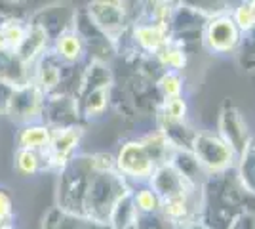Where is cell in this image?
Here are the masks:
<instances>
[{
    "label": "cell",
    "instance_id": "cb8c5ba5",
    "mask_svg": "<svg viewBox=\"0 0 255 229\" xmlns=\"http://www.w3.org/2000/svg\"><path fill=\"white\" fill-rule=\"evenodd\" d=\"M135 201V208L143 214H152L154 210L160 208V199L156 197V193L152 189H141L133 195Z\"/></svg>",
    "mask_w": 255,
    "mask_h": 229
},
{
    "label": "cell",
    "instance_id": "7402d4cb",
    "mask_svg": "<svg viewBox=\"0 0 255 229\" xmlns=\"http://www.w3.org/2000/svg\"><path fill=\"white\" fill-rule=\"evenodd\" d=\"M156 55H158V59L164 63V65L171 67V69H181V67L187 63L185 52L181 50L177 44L170 42V40L160 48L158 52H156Z\"/></svg>",
    "mask_w": 255,
    "mask_h": 229
},
{
    "label": "cell",
    "instance_id": "4fadbf2b",
    "mask_svg": "<svg viewBox=\"0 0 255 229\" xmlns=\"http://www.w3.org/2000/svg\"><path fill=\"white\" fill-rule=\"evenodd\" d=\"M44 229H105V224H97L90 218H80L61 210H53L44 220Z\"/></svg>",
    "mask_w": 255,
    "mask_h": 229
},
{
    "label": "cell",
    "instance_id": "2e32d148",
    "mask_svg": "<svg viewBox=\"0 0 255 229\" xmlns=\"http://www.w3.org/2000/svg\"><path fill=\"white\" fill-rule=\"evenodd\" d=\"M0 27H2V33H4V38H6V48L15 54L19 50V46L23 44V40H25L29 23L21 21L17 17H2Z\"/></svg>",
    "mask_w": 255,
    "mask_h": 229
},
{
    "label": "cell",
    "instance_id": "5bb4252c",
    "mask_svg": "<svg viewBox=\"0 0 255 229\" xmlns=\"http://www.w3.org/2000/svg\"><path fill=\"white\" fill-rule=\"evenodd\" d=\"M135 40L149 52H158L164 44L168 42V27L162 25H137L135 27Z\"/></svg>",
    "mask_w": 255,
    "mask_h": 229
},
{
    "label": "cell",
    "instance_id": "277c9868",
    "mask_svg": "<svg viewBox=\"0 0 255 229\" xmlns=\"http://www.w3.org/2000/svg\"><path fill=\"white\" fill-rule=\"evenodd\" d=\"M150 184H152V191L156 193V197L162 201L166 199H173V197L187 195L192 191V182H189L185 176L177 170L175 164H162L158 168H154L152 178H150Z\"/></svg>",
    "mask_w": 255,
    "mask_h": 229
},
{
    "label": "cell",
    "instance_id": "4316f807",
    "mask_svg": "<svg viewBox=\"0 0 255 229\" xmlns=\"http://www.w3.org/2000/svg\"><path fill=\"white\" fill-rule=\"evenodd\" d=\"M234 23H236V27L238 29H242V31H252L255 27V15H254V10H252V6H250V2L248 4H240L236 11H234Z\"/></svg>",
    "mask_w": 255,
    "mask_h": 229
},
{
    "label": "cell",
    "instance_id": "52a82bcc",
    "mask_svg": "<svg viewBox=\"0 0 255 229\" xmlns=\"http://www.w3.org/2000/svg\"><path fill=\"white\" fill-rule=\"evenodd\" d=\"M219 128H221V136L223 142L233 149L234 153H244L248 142L252 140L248 136V126L246 120L242 119L240 111L236 109L234 105H225L219 117Z\"/></svg>",
    "mask_w": 255,
    "mask_h": 229
},
{
    "label": "cell",
    "instance_id": "d4e9b609",
    "mask_svg": "<svg viewBox=\"0 0 255 229\" xmlns=\"http://www.w3.org/2000/svg\"><path fill=\"white\" fill-rule=\"evenodd\" d=\"M185 113H187V103H185V99L181 98V96L166 99V105H164V117L170 120V122H183Z\"/></svg>",
    "mask_w": 255,
    "mask_h": 229
},
{
    "label": "cell",
    "instance_id": "ffe728a7",
    "mask_svg": "<svg viewBox=\"0 0 255 229\" xmlns=\"http://www.w3.org/2000/svg\"><path fill=\"white\" fill-rule=\"evenodd\" d=\"M86 84H92L90 92H94L97 88H109V84H111V71H109L103 63L94 61L92 65L88 67L86 75L82 76V88H84ZM90 92H88V94H90Z\"/></svg>",
    "mask_w": 255,
    "mask_h": 229
},
{
    "label": "cell",
    "instance_id": "9c48e42d",
    "mask_svg": "<svg viewBox=\"0 0 255 229\" xmlns=\"http://www.w3.org/2000/svg\"><path fill=\"white\" fill-rule=\"evenodd\" d=\"M238 31L231 15H217L208 23L206 42L215 52H229L238 44Z\"/></svg>",
    "mask_w": 255,
    "mask_h": 229
},
{
    "label": "cell",
    "instance_id": "5b68a950",
    "mask_svg": "<svg viewBox=\"0 0 255 229\" xmlns=\"http://www.w3.org/2000/svg\"><path fill=\"white\" fill-rule=\"evenodd\" d=\"M117 164L122 174L133 176V178H149L156 168L143 142L126 143L118 153Z\"/></svg>",
    "mask_w": 255,
    "mask_h": 229
},
{
    "label": "cell",
    "instance_id": "4dcf8cb0",
    "mask_svg": "<svg viewBox=\"0 0 255 229\" xmlns=\"http://www.w3.org/2000/svg\"><path fill=\"white\" fill-rule=\"evenodd\" d=\"M0 229H15L11 222H0Z\"/></svg>",
    "mask_w": 255,
    "mask_h": 229
},
{
    "label": "cell",
    "instance_id": "8fae6325",
    "mask_svg": "<svg viewBox=\"0 0 255 229\" xmlns=\"http://www.w3.org/2000/svg\"><path fill=\"white\" fill-rule=\"evenodd\" d=\"M0 80L17 88L34 82V76L31 75L29 65H25L13 52L0 50Z\"/></svg>",
    "mask_w": 255,
    "mask_h": 229
},
{
    "label": "cell",
    "instance_id": "30bf717a",
    "mask_svg": "<svg viewBox=\"0 0 255 229\" xmlns=\"http://www.w3.org/2000/svg\"><path fill=\"white\" fill-rule=\"evenodd\" d=\"M46 46H48V31L38 23H29L25 40L19 46V50L15 52V55L21 59L25 65L31 67L32 63H36L44 55Z\"/></svg>",
    "mask_w": 255,
    "mask_h": 229
},
{
    "label": "cell",
    "instance_id": "8992f818",
    "mask_svg": "<svg viewBox=\"0 0 255 229\" xmlns=\"http://www.w3.org/2000/svg\"><path fill=\"white\" fill-rule=\"evenodd\" d=\"M90 17L111 40H117L118 34L126 27V10L118 2H94V4H90Z\"/></svg>",
    "mask_w": 255,
    "mask_h": 229
},
{
    "label": "cell",
    "instance_id": "e0dca14e",
    "mask_svg": "<svg viewBox=\"0 0 255 229\" xmlns=\"http://www.w3.org/2000/svg\"><path fill=\"white\" fill-rule=\"evenodd\" d=\"M34 84L42 90L44 96L50 94L53 88L59 84V69L46 57V54L42 55L38 69L34 71Z\"/></svg>",
    "mask_w": 255,
    "mask_h": 229
},
{
    "label": "cell",
    "instance_id": "44dd1931",
    "mask_svg": "<svg viewBox=\"0 0 255 229\" xmlns=\"http://www.w3.org/2000/svg\"><path fill=\"white\" fill-rule=\"evenodd\" d=\"M40 155L42 151L17 149L15 151V168L23 176H32L40 170Z\"/></svg>",
    "mask_w": 255,
    "mask_h": 229
},
{
    "label": "cell",
    "instance_id": "f546056e",
    "mask_svg": "<svg viewBox=\"0 0 255 229\" xmlns=\"http://www.w3.org/2000/svg\"><path fill=\"white\" fill-rule=\"evenodd\" d=\"M231 229H255V216L250 214V212L240 214V216L233 222Z\"/></svg>",
    "mask_w": 255,
    "mask_h": 229
},
{
    "label": "cell",
    "instance_id": "83f0119b",
    "mask_svg": "<svg viewBox=\"0 0 255 229\" xmlns=\"http://www.w3.org/2000/svg\"><path fill=\"white\" fill-rule=\"evenodd\" d=\"M13 218V203L4 187H0V222H11Z\"/></svg>",
    "mask_w": 255,
    "mask_h": 229
},
{
    "label": "cell",
    "instance_id": "6da1fadb",
    "mask_svg": "<svg viewBox=\"0 0 255 229\" xmlns=\"http://www.w3.org/2000/svg\"><path fill=\"white\" fill-rule=\"evenodd\" d=\"M128 193L124 180L115 172H92L84 197V210L88 218L97 224H109L111 212L117 203Z\"/></svg>",
    "mask_w": 255,
    "mask_h": 229
},
{
    "label": "cell",
    "instance_id": "d6986e66",
    "mask_svg": "<svg viewBox=\"0 0 255 229\" xmlns=\"http://www.w3.org/2000/svg\"><path fill=\"white\" fill-rule=\"evenodd\" d=\"M240 180L248 191L255 193V138L246 145L242 159H240Z\"/></svg>",
    "mask_w": 255,
    "mask_h": 229
},
{
    "label": "cell",
    "instance_id": "ba28073f",
    "mask_svg": "<svg viewBox=\"0 0 255 229\" xmlns=\"http://www.w3.org/2000/svg\"><path fill=\"white\" fill-rule=\"evenodd\" d=\"M80 136H82V128H78V126H65V128L52 130L50 145L46 147V151H42L50 164L61 166L67 163V157L76 147V143L80 142Z\"/></svg>",
    "mask_w": 255,
    "mask_h": 229
},
{
    "label": "cell",
    "instance_id": "3957f363",
    "mask_svg": "<svg viewBox=\"0 0 255 229\" xmlns=\"http://www.w3.org/2000/svg\"><path fill=\"white\" fill-rule=\"evenodd\" d=\"M44 109V92L34 82L23 84L13 90L6 115L19 124H32Z\"/></svg>",
    "mask_w": 255,
    "mask_h": 229
},
{
    "label": "cell",
    "instance_id": "f1b7e54d",
    "mask_svg": "<svg viewBox=\"0 0 255 229\" xmlns=\"http://www.w3.org/2000/svg\"><path fill=\"white\" fill-rule=\"evenodd\" d=\"M13 90H15V86H11L8 82H2V80H0V115H6Z\"/></svg>",
    "mask_w": 255,
    "mask_h": 229
},
{
    "label": "cell",
    "instance_id": "7a4b0ae2",
    "mask_svg": "<svg viewBox=\"0 0 255 229\" xmlns=\"http://www.w3.org/2000/svg\"><path fill=\"white\" fill-rule=\"evenodd\" d=\"M191 147L194 159L208 170H225L233 164L234 151L223 142V138L208 132H198L192 136Z\"/></svg>",
    "mask_w": 255,
    "mask_h": 229
},
{
    "label": "cell",
    "instance_id": "1f68e13d",
    "mask_svg": "<svg viewBox=\"0 0 255 229\" xmlns=\"http://www.w3.org/2000/svg\"><path fill=\"white\" fill-rule=\"evenodd\" d=\"M250 6H252V10H254V15H255V2H250Z\"/></svg>",
    "mask_w": 255,
    "mask_h": 229
},
{
    "label": "cell",
    "instance_id": "9a60e30c",
    "mask_svg": "<svg viewBox=\"0 0 255 229\" xmlns=\"http://www.w3.org/2000/svg\"><path fill=\"white\" fill-rule=\"evenodd\" d=\"M137 220V208H135V201L131 193H126L120 201L117 203V207L113 208L109 224L115 229H126L131 222Z\"/></svg>",
    "mask_w": 255,
    "mask_h": 229
},
{
    "label": "cell",
    "instance_id": "7c38bea8",
    "mask_svg": "<svg viewBox=\"0 0 255 229\" xmlns=\"http://www.w3.org/2000/svg\"><path fill=\"white\" fill-rule=\"evenodd\" d=\"M52 140V128L42 124H25L17 134V149L46 151Z\"/></svg>",
    "mask_w": 255,
    "mask_h": 229
},
{
    "label": "cell",
    "instance_id": "ac0fdd59",
    "mask_svg": "<svg viewBox=\"0 0 255 229\" xmlns=\"http://www.w3.org/2000/svg\"><path fill=\"white\" fill-rule=\"evenodd\" d=\"M55 54L67 61H76L82 54V40L73 31H65L55 40Z\"/></svg>",
    "mask_w": 255,
    "mask_h": 229
},
{
    "label": "cell",
    "instance_id": "484cf974",
    "mask_svg": "<svg viewBox=\"0 0 255 229\" xmlns=\"http://www.w3.org/2000/svg\"><path fill=\"white\" fill-rule=\"evenodd\" d=\"M181 78L177 73H166V75H162V78L158 80V88L162 90V94L166 96V98H177L181 94Z\"/></svg>",
    "mask_w": 255,
    "mask_h": 229
},
{
    "label": "cell",
    "instance_id": "603a6c76",
    "mask_svg": "<svg viewBox=\"0 0 255 229\" xmlns=\"http://www.w3.org/2000/svg\"><path fill=\"white\" fill-rule=\"evenodd\" d=\"M109 101V88H97L94 92H90L84 98V107L88 115H97L107 107Z\"/></svg>",
    "mask_w": 255,
    "mask_h": 229
}]
</instances>
